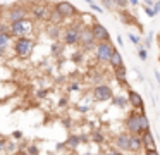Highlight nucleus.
Returning a JSON list of instances; mask_svg holds the SVG:
<instances>
[{
	"label": "nucleus",
	"instance_id": "f704fd0d",
	"mask_svg": "<svg viewBox=\"0 0 160 155\" xmlns=\"http://www.w3.org/2000/svg\"><path fill=\"white\" fill-rule=\"evenodd\" d=\"M81 57H83V52H78V54H74V55H72V60L79 62V60H81Z\"/></svg>",
	"mask_w": 160,
	"mask_h": 155
},
{
	"label": "nucleus",
	"instance_id": "ddd939ff",
	"mask_svg": "<svg viewBox=\"0 0 160 155\" xmlns=\"http://www.w3.org/2000/svg\"><path fill=\"white\" fill-rule=\"evenodd\" d=\"M128 100H129V105H131L134 110H145L143 96L139 95L138 91H134V90H128Z\"/></svg>",
	"mask_w": 160,
	"mask_h": 155
},
{
	"label": "nucleus",
	"instance_id": "7ed1b4c3",
	"mask_svg": "<svg viewBox=\"0 0 160 155\" xmlns=\"http://www.w3.org/2000/svg\"><path fill=\"white\" fill-rule=\"evenodd\" d=\"M114 52H115V47L112 41H102L95 48V57H97L98 62H110Z\"/></svg>",
	"mask_w": 160,
	"mask_h": 155
},
{
	"label": "nucleus",
	"instance_id": "5701e85b",
	"mask_svg": "<svg viewBox=\"0 0 160 155\" xmlns=\"http://www.w3.org/2000/svg\"><path fill=\"white\" fill-rule=\"evenodd\" d=\"M91 140L95 141V143H98V145H102L105 141V136H103V133H102L100 129H95L93 133H91Z\"/></svg>",
	"mask_w": 160,
	"mask_h": 155
},
{
	"label": "nucleus",
	"instance_id": "72a5a7b5",
	"mask_svg": "<svg viewBox=\"0 0 160 155\" xmlns=\"http://www.w3.org/2000/svg\"><path fill=\"white\" fill-rule=\"evenodd\" d=\"M103 155H122V152L121 150H108V152H105Z\"/></svg>",
	"mask_w": 160,
	"mask_h": 155
},
{
	"label": "nucleus",
	"instance_id": "a211bd4d",
	"mask_svg": "<svg viewBox=\"0 0 160 155\" xmlns=\"http://www.w3.org/2000/svg\"><path fill=\"white\" fill-rule=\"evenodd\" d=\"M83 143L81 141V136L79 134H71L69 138H67V141H66V145H67V148H71V150H76L79 145Z\"/></svg>",
	"mask_w": 160,
	"mask_h": 155
},
{
	"label": "nucleus",
	"instance_id": "2eb2a0df",
	"mask_svg": "<svg viewBox=\"0 0 160 155\" xmlns=\"http://www.w3.org/2000/svg\"><path fill=\"white\" fill-rule=\"evenodd\" d=\"M141 140H143V148H145V150L157 148V147H155V138H153L152 131H146V133H143V134H141Z\"/></svg>",
	"mask_w": 160,
	"mask_h": 155
},
{
	"label": "nucleus",
	"instance_id": "c03bdc74",
	"mask_svg": "<svg viewBox=\"0 0 160 155\" xmlns=\"http://www.w3.org/2000/svg\"><path fill=\"white\" fill-rule=\"evenodd\" d=\"M84 2H86L88 5H90V3H93V0H84Z\"/></svg>",
	"mask_w": 160,
	"mask_h": 155
},
{
	"label": "nucleus",
	"instance_id": "6e6552de",
	"mask_svg": "<svg viewBox=\"0 0 160 155\" xmlns=\"http://www.w3.org/2000/svg\"><path fill=\"white\" fill-rule=\"evenodd\" d=\"M31 31H33V23L29 19H24V21H19V23L11 24V34L12 36L22 38V36H28V33H31Z\"/></svg>",
	"mask_w": 160,
	"mask_h": 155
},
{
	"label": "nucleus",
	"instance_id": "a878e982",
	"mask_svg": "<svg viewBox=\"0 0 160 155\" xmlns=\"http://www.w3.org/2000/svg\"><path fill=\"white\" fill-rule=\"evenodd\" d=\"M7 141H9V138H5V136H2V134H0V153H5Z\"/></svg>",
	"mask_w": 160,
	"mask_h": 155
},
{
	"label": "nucleus",
	"instance_id": "c9c22d12",
	"mask_svg": "<svg viewBox=\"0 0 160 155\" xmlns=\"http://www.w3.org/2000/svg\"><path fill=\"white\" fill-rule=\"evenodd\" d=\"M153 10H155V14L160 12V0H157V2H155V5H153Z\"/></svg>",
	"mask_w": 160,
	"mask_h": 155
},
{
	"label": "nucleus",
	"instance_id": "412c9836",
	"mask_svg": "<svg viewBox=\"0 0 160 155\" xmlns=\"http://www.w3.org/2000/svg\"><path fill=\"white\" fill-rule=\"evenodd\" d=\"M18 152H19V145L16 143L14 140H9L7 141V148H5V153L14 155V153H18Z\"/></svg>",
	"mask_w": 160,
	"mask_h": 155
},
{
	"label": "nucleus",
	"instance_id": "aec40b11",
	"mask_svg": "<svg viewBox=\"0 0 160 155\" xmlns=\"http://www.w3.org/2000/svg\"><path fill=\"white\" fill-rule=\"evenodd\" d=\"M62 34H64V31H62V28H60L59 24H52V26L48 28V36L52 38V40H59Z\"/></svg>",
	"mask_w": 160,
	"mask_h": 155
},
{
	"label": "nucleus",
	"instance_id": "4468645a",
	"mask_svg": "<svg viewBox=\"0 0 160 155\" xmlns=\"http://www.w3.org/2000/svg\"><path fill=\"white\" fill-rule=\"evenodd\" d=\"M114 78L117 79L119 83H121L124 88H128V69H126V65H122V67H117L114 69Z\"/></svg>",
	"mask_w": 160,
	"mask_h": 155
},
{
	"label": "nucleus",
	"instance_id": "58836bf2",
	"mask_svg": "<svg viewBox=\"0 0 160 155\" xmlns=\"http://www.w3.org/2000/svg\"><path fill=\"white\" fill-rule=\"evenodd\" d=\"M143 2H145V5H148V7H153V5H155V2H153V0H143Z\"/></svg>",
	"mask_w": 160,
	"mask_h": 155
},
{
	"label": "nucleus",
	"instance_id": "2f4dec72",
	"mask_svg": "<svg viewBox=\"0 0 160 155\" xmlns=\"http://www.w3.org/2000/svg\"><path fill=\"white\" fill-rule=\"evenodd\" d=\"M69 90H71V91H78V90H79V83H71Z\"/></svg>",
	"mask_w": 160,
	"mask_h": 155
},
{
	"label": "nucleus",
	"instance_id": "9d476101",
	"mask_svg": "<svg viewBox=\"0 0 160 155\" xmlns=\"http://www.w3.org/2000/svg\"><path fill=\"white\" fill-rule=\"evenodd\" d=\"M55 10L57 14H59L62 19H67V17H72L78 14V9L72 5L71 2H67V0H62V2H57L55 3Z\"/></svg>",
	"mask_w": 160,
	"mask_h": 155
},
{
	"label": "nucleus",
	"instance_id": "4c0bfd02",
	"mask_svg": "<svg viewBox=\"0 0 160 155\" xmlns=\"http://www.w3.org/2000/svg\"><path fill=\"white\" fill-rule=\"evenodd\" d=\"M64 105H67V98H66V96L60 98V102H59V107H64Z\"/></svg>",
	"mask_w": 160,
	"mask_h": 155
},
{
	"label": "nucleus",
	"instance_id": "b1692460",
	"mask_svg": "<svg viewBox=\"0 0 160 155\" xmlns=\"http://www.w3.org/2000/svg\"><path fill=\"white\" fill-rule=\"evenodd\" d=\"M138 57L141 59V60H148V50H146L143 45H139V47H138Z\"/></svg>",
	"mask_w": 160,
	"mask_h": 155
},
{
	"label": "nucleus",
	"instance_id": "7c9ffc66",
	"mask_svg": "<svg viewBox=\"0 0 160 155\" xmlns=\"http://www.w3.org/2000/svg\"><path fill=\"white\" fill-rule=\"evenodd\" d=\"M11 136H12V140H22V133H21V131H14Z\"/></svg>",
	"mask_w": 160,
	"mask_h": 155
},
{
	"label": "nucleus",
	"instance_id": "f03ea898",
	"mask_svg": "<svg viewBox=\"0 0 160 155\" xmlns=\"http://www.w3.org/2000/svg\"><path fill=\"white\" fill-rule=\"evenodd\" d=\"M21 2H18V5H12L11 9L7 10L5 14V19H7L9 24H14V23H19V21H24V19H29V9H26L24 5H19Z\"/></svg>",
	"mask_w": 160,
	"mask_h": 155
},
{
	"label": "nucleus",
	"instance_id": "c756f323",
	"mask_svg": "<svg viewBox=\"0 0 160 155\" xmlns=\"http://www.w3.org/2000/svg\"><path fill=\"white\" fill-rule=\"evenodd\" d=\"M143 9H145V12L148 14L150 17H155L157 14H155V10H153V7H148V5H143Z\"/></svg>",
	"mask_w": 160,
	"mask_h": 155
},
{
	"label": "nucleus",
	"instance_id": "e433bc0d",
	"mask_svg": "<svg viewBox=\"0 0 160 155\" xmlns=\"http://www.w3.org/2000/svg\"><path fill=\"white\" fill-rule=\"evenodd\" d=\"M47 95H48V91H47V90H42V91H38V98H45Z\"/></svg>",
	"mask_w": 160,
	"mask_h": 155
},
{
	"label": "nucleus",
	"instance_id": "ea45409f",
	"mask_svg": "<svg viewBox=\"0 0 160 155\" xmlns=\"http://www.w3.org/2000/svg\"><path fill=\"white\" fill-rule=\"evenodd\" d=\"M115 40H117V45H121V47H124V41H122V36H117Z\"/></svg>",
	"mask_w": 160,
	"mask_h": 155
},
{
	"label": "nucleus",
	"instance_id": "473e14b6",
	"mask_svg": "<svg viewBox=\"0 0 160 155\" xmlns=\"http://www.w3.org/2000/svg\"><path fill=\"white\" fill-rule=\"evenodd\" d=\"M145 155H160L157 148H152V150H145Z\"/></svg>",
	"mask_w": 160,
	"mask_h": 155
},
{
	"label": "nucleus",
	"instance_id": "393cba45",
	"mask_svg": "<svg viewBox=\"0 0 160 155\" xmlns=\"http://www.w3.org/2000/svg\"><path fill=\"white\" fill-rule=\"evenodd\" d=\"M26 152H28L29 155H40V148H38V145H35V143H31L28 148H26Z\"/></svg>",
	"mask_w": 160,
	"mask_h": 155
},
{
	"label": "nucleus",
	"instance_id": "bb28decb",
	"mask_svg": "<svg viewBox=\"0 0 160 155\" xmlns=\"http://www.w3.org/2000/svg\"><path fill=\"white\" fill-rule=\"evenodd\" d=\"M114 2L115 7H119V9H124V7L129 5V0H112Z\"/></svg>",
	"mask_w": 160,
	"mask_h": 155
},
{
	"label": "nucleus",
	"instance_id": "4be33fe9",
	"mask_svg": "<svg viewBox=\"0 0 160 155\" xmlns=\"http://www.w3.org/2000/svg\"><path fill=\"white\" fill-rule=\"evenodd\" d=\"M112 103H114V105H117L119 109H126V107H128V103H129V100L124 98V96H114V98H112Z\"/></svg>",
	"mask_w": 160,
	"mask_h": 155
},
{
	"label": "nucleus",
	"instance_id": "423d86ee",
	"mask_svg": "<svg viewBox=\"0 0 160 155\" xmlns=\"http://www.w3.org/2000/svg\"><path fill=\"white\" fill-rule=\"evenodd\" d=\"M81 28L79 24H74V26H69L64 29V34H62V40L66 45L69 47H74V45H79V36H81Z\"/></svg>",
	"mask_w": 160,
	"mask_h": 155
},
{
	"label": "nucleus",
	"instance_id": "f8f14e48",
	"mask_svg": "<svg viewBox=\"0 0 160 155\" xmlns=\"http://www.w3.org/2000/svg\"><path fill=\"white\" fill-rule=\"evenodd\" d=\"M131 136H132V134H129L128 131H122V133H119L117 136H115V140H114L117 150H121V152H129V147H131Z\"/></svg>",
	"mask_w": 160,
	"mask_h": 155
},
{
	"label": "nucleus",
	"instance_id": "39448f33",
	"mask_svg": "<svg viewBox=\"0 0 160 155\" xmlns=\"http://www.w3.org/2000/svg\"><path fill=\"white\" fill-rule=\"evenodd\" d=\"M79 45L83 48H86V50H95V48H97L98 41H97V38H95V34H93L91 26H83V28H81Z\"/></svg>",
	"mask_w": 160,
	"mask_h": 155
},
{
	"label": "nucleus",
	"instance_id": "79ce46f5",
	"mask_svg": "<svg viewBox=\"0 0 160 155\" xmlns=\"http://www.w3.org/2000/svg\"><path fill=\"white\" fill-rule=\"evenodd\" d=\"M14 155H29V153H28V152H26V150H19L18 153H14Z\"/></svg>",
	"mask_w": 160,
	"mask_h": 155
},
{
	"label": "nucleus",
	"instance_id": "37998d69",
	"mask_svg": "<svg viewBox=\"0 0 160 155\" xmlns=\"http://www.w3.org/2000/svg\"><path fill=\"white\" fill-rule=\"evenodd\" d=\"M129 5H138V0H129Z\"/></svg>",
	"mask_w": 160,
	"mask_h": 155
},
{
	"label": "nucleus",
	"instance_id": "dca6fc26",
	"mask_svg": "<svg viewBox=\"0 0 160 155\" xmlns=\"http://www.w3.org/2000/svg\"><path fill=\"white\" fill-rule=\"evenodd\" d=\"M143 148V140L139 134H132L131 136V147H129V152H132V153H138L139 150Z\"/></svg>",
	"mask_w": 160,
	"mask_h": 155
},
{
	"label": "nucleus",
	"instance_id": "1a4fd4ad",
	"mask_svg": "<svg viewBox=\"0 0 160 155\" xmlns=\"http://www.w3.org/2000/svg\"><path fill=\"white\" fill-rule=\"evenodd\" d=\"M93 98L97 102H108V100L114 98V91L107 83H102V85H97L93 88Z\"/></svg>",
	"mask_w": 160,
	"mask_h": 155
},
{
	"label": "nucleus",
	"instance_id": "6ab92c4d",
	"mask_svg": "<svg viewBox=\"0 0 160 155\" xmlns=\"http://www.w3.org/2000/svg\"><path fill=\"white\" fill-rule=\"evenodd\" d=\"M108 64H110L112 71H114V69H117V67H122V65H124V60H122V55L119 54L117 50H115V52H114V55H112V59H110V62H108Z\"/></svg>",
	"mask_w": 160,
	"mask_h": 155
},
{
	"label": "nucleus",
	"instance_id": "a18cd8bd",
	"mask_svg": "<svg viewBox=\"0 0 160 155\" xmlns=\"http://www.w3.org/2000/svg\"><path fill=\"white\" fill-rule=\"evenodd\" d=\"M0 155H2V153H0ZM5 155H9V153H5Z\"/></svg>",
	"mask_w": 160,
	"mask_h": 155
},
{
	"label": "nucleus",
	"instance_id": "0eeeda50",
	"mask_svg": "<svg viewBox=\"0 0 160 155\" xmlns=\"http://www.w3.org/2000/svg\"><path fill=\"white\" fill-rule=\"evenodd\" d=\"M29 14L38 21H47V19H50V16H52L50 7L47 5V3H43V2H35L33 3V5L29 7Z\"/></svg>",
	"mask_w": 160,
	"mask_h": 155
},
{
	"label": "nucleus",
	"instance_id": "20e7f679",
	"mask_svg": "<svg viewBox=\"0 0 160 155\" xmlns=\"http://www.w3.org/2000/svg\"><path fill=\"white\" fill-rule=\"evenodd\" d=\"M126 131L129 134H139L141 136V121H139V110H131L126 117Z\"/></svg>",
	"mask_w": 160,
	"mask_h": 155
},
{
	"label": "nucleus",
	"instance_id": "a19ab883",
	"mask_svg": "<svg viewBox=\"0 0 160 155\" xmlns=\"http://www.w3.org/2000/svg\"><path fill=\"white\" fill-rule=\"evenodd\" d=\"M155 79H157V83H158V86H160V74H158V71H155Z\"/></svg>",
	"mask_w": 160,
	"mask_h": 155
},
{
	"label": "nucleus",
	"instance_id": "f3484780",
	"mask_svg": "<svg viewBox=\"0 0 160 155\" xmlns=\"http://www.w3.org/2000/svg\"><path fill=\"white\" fill-rule=\"evenodd\" d=\"M11 33H0V54H4L11 45Z\"/></svg>",
	"mask_w": 160,
	"mask_h": 155
},
{
	"label": "nucleus",
	"instance_id": "9b49d317",
	"mask_svg": "<svg viewBox=\"0 0 160 155\" xmlns=\"http://www.w3.org/2000/svg\"><path fill=\"white\" fill-rule=\"evenodd\" d=\"M91 29H93V34H95L98 43H102V41H110V33H108L107 28H105L103 24H100L98 21H95V23L91 24Z\"/></svg>",
	"mask_w": 160,
	"mask_h": 155
},
{
	"label": "nucleus",
	"instance_id": "c85d7f7f",
	"mask_svg": "<svg viewBox=\"0 0 160 155\" xmlns=\"http://www.w3.org/2000/svg\"><path fill=\"white\" fill-rule=\"evenodd\" d=\"M128 36H129V40H131L132 43H134V45H138V47H139V43H141V40H139V38L136 36V34H132V33H128Z\"/></svg>",
	"mask_w": 160,
	"mask_h": 155
},
{
	"label": "nucleus",
	"instance_id": "f257e3e1",
	"mask_svg": "<svg viewBox=\"0 0 160 155\" xmlns=\"http://www.w3.org/2000/svg\"><path fill=\"white\" fill-rule=\"evenodd\" d=\"M33 48H35V41L29 40L28 36H22V38H18L14 41V52L18 57L21 59H28L29 55L33 54Z\"/></svg>",
	"mask_w": 160,
	"mask_h": 155
},
{
	"label": "nucleus",
	"instance_id": "cd10ccee",
	"mask_svg": "<svg viewBox=\"0 0 160 155\" xmlns=\"http://www.w3.org/2000/svg\"><path fill=\"white\" fill-rule=\"evenodd\" d=\"M90 7H91V10H95V12H98V14H102V12H103V7H102V5H98V3H90Z\"/></svg>",
	"mask_w": 160,
	"mask_h": 155
}]
</instances>
